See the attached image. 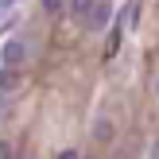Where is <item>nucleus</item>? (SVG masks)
Returning <instances> with one entry per match:
<instances>
[{"instance_id":"obj_1","label":"nucleus","mask_w":159,"mask_h":159,"mask_svg":"<svg viewBox=\"0 0 159 159\" xmlns=\"http://www.w3.org/2000/svg\"><path fill=\"white\" fill-rule=\"evenodd\" d=\"M109 16H113V4H109V0H97V4H93V12L85 16V27H105Z\"/></svg>"},{"instance_id":"obj_2","label":"nucleus","mask_w":159,"mask_h":159,"mask_svg":"<svg viewBox=\"0 0 159 159\" xmlns=\"http://www.w3.org/2000/svg\"><path fill=\"white\" fill-rule=\"evenodd\" d=\"M23 54H27V51H23V43H20V39H8V47H4V62H8V66L23 62Z\"/></svg>"},{"instance_id":"obj_3","label":"nucleus","mask_w":159,"mask_h":159,"mask_svg":"<svg viewBox=\"0 0 159 159\" xmlns=\"http://www.w3.org/2000/svg\"><path fill=\"white\" fill-rule=\"evenodd\" d=\"M93 4H97V0H70V16H74V20H78V23H82V20H85V16H89V12H93Z\"/></svg>"},{"instance_id":"obj_4","label":"nucleus","mask_w":159,"mask_h":159,"mask_svg":"<svg viewBox=\"0 0 159 159\" xmlns=\"http://www.w3.org/2000/svg\"><path fill=\"white\" fill-rule=\"evenodd\" d=\"M116 51H120V27H113V35H109V43H105V58H113Z\"/></svg>"},{"instance_id":"obj_5","label":"nucleus","mask_w":159,"mask_h":159,"mask_svg":"<svg viewBox=\"0 0 159 159\" xmlns=\"http://www.w3.org/2000/svg\"><path fill=\"white\" fill-rule=\"evenodd\" d=\"M16 85H20V74L16 70H4L0 74V89H16Z\"/></svg>"},{"instance_id":"obj_6","label":"nucleus","mask_w":159,"mask_h":159,"mask_svg":"<svg viewBox=\"0 0 159 159\" xmlns=\"http://www.w3.org/2000/svg\"><path fill=\"white\" fill-rule=\"evenodd\" d=\"M43 12L47 16H58L62 12V0H43Z\"/></svg>"},{"instance_id":"obj_7","label":"nucleus","mask_w":159,"mask_h":159,"mask_svg":"<svg viewBox=\"0 0 159 159\" xmlns=\"http://www.w3.org/2000/svg\"><path fill=\"white\" fill-rule=\"evenodd\" d=\"M109 136H113V124H109V120H97V140H109Z\"/></svg>"},{"instance_id":"obj_8","label":"nucleus","mask_w":159,"mask_h":159,"mask_svg":"<svg viewBox=\"0 0 159 159\" xmlns=\"http://www.w3.org/2000/svg\"><path fill=\"white\" fill-rule=\"evenodd\" d=\"M136 8H140V0H132V4L124 8V23H136Z\"/></svg>"},{"instance_id":"obj_9","label":"nucleus","mask_w":159,"mask_h":159,"mask_svg":"<svg viewBox=\"0 0 159 159\" xmlns=\"http://www.w3.org/2000/svg\"><path fill=\"white\" fill-rule=\"evenodd\" d=\"M0 159H12V148L8 144H0Z\"/></svg>"},{"instance_id":"obj_10","label":"nucleus","mask_w":159,"mask_h":159,"mask_svg":"<svg viewBox=\"0 0 159 159\" xmlns=\"http://www.w3.org/2000/svg\"><path fill=\"white\" fill-rule=\"evenodd\" d=\"M58 159H78V152H62V155H58Z\"/></svg>"}]
</instances>
